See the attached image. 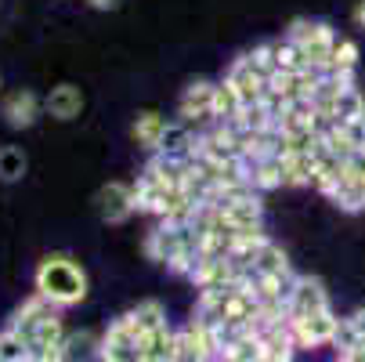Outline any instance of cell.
I'll return each mask as SVG.
<instances>
[{
  "instance_id": "cell-16",
  "label": "cell",
  "mask_w": 365,
  "mask_h": 362,
  "mask_svg": "<svg viewBox=\"0 0 365 362\" xmlns=\"http://www.w3.org/2000/svg\"><path fill=\"white\" fill-rule=\"evenodd\" d=\"M268 44H272V66H275V73L293 76V73L311 69V66H307V59H304V51H300L289 36H282V40H268Z\"/></svg>"
},
{
  "instance_id": "cell-12",
  "label": "cell",
  "mask_w": 365,
  "mask_h": 362,
  "mask_svg": "<svg viewBox=\"0 0 365 362\" xmlns=\"http://www.w3.org/2000/svg\"><path fill=\"white\" fill-rule=\"evenodd\" d=\"M43 109L55 116V120L69 124V120H76V116L83 113V91H80L76 84H58V87H51V94L43 98Z\"/></svg>"
},
{
  "instance_id": "cell-32",
  "label": "cell",
  "mask_w": 365,
  "mask_h": 362,
  "mask_svg": "<svg viewBox=\"0 0 365 362\" xmlns=\"http://www.w3.org/2000/svg\"><path fill=\"white\" fill-rule=\"evenodd\" d=\"M87 4H91L94 11H116V8L123 4V0H87Z\"/></svg>"
},
{
  "instance_id": "cell-6",
  "label": "cell",
  "mask_w": 365,
  "mask_h": 362,
  "mask_svg": "<svg viewBox=\"0 0 365 362\" xmlns=\"http://www.w3.org/2000/svg\"><path fill=\"white\" fill-rule=\"evenodd\" d=\"M94 203H98V214L106 218L109 225H123L138 211V206H134V185H127V181L101 185L98 196H94Z\"/></svg>"
},
{
  "instance_id": "cell-2",
  "label": "cell",
  "mask_w": 365,
  "mask_h": 362,
  "mask_svg": "<svg viewBox=\"0 0 365 362\" xmlns=\"http://www.w3.org/2000/svg\"><path fill=\"white\" fill-rule=\"evenodd\" d=\"M286 36L304 51V59H307V66H311V69L329 73L333 47H336V40H340V36L333 33V26H329V22H319V19H297V22H289Z\"/></svg>"
},
{
  "instance_id": "cell-5",
  "label": "cell",
  "mask_w": 365,
  "mask_h": 362,
  "mask_svg": "<svg viewBox=\"0 0 365 362\" xmlns=\"http://www.w3.org/2000/svg\"><path fill=\"white\" fill-rule=\"evenodd\" d=\"M289 326H293V337L300 348H322V344H333L340 319L333 316V308H322V312H307V316L289 319Z\"/></svg>"
},
{
  "instance_id": "cell-7",
  "label": "cell",
  "mask_w": 365,
  "mask_h": 362,
  "mask_svg": "<svg viewBox=\"0 0 365 362\" xmlns=\"http://www.w3.org/2000/svg\"><path fill=\"white\" fill-rule=\"evenodd\" d=\"M40 98L29 91V87H19V91H11L4 101H0V116H4V124L11 127V131H26V127H33L36 120H40Z\"/></svg>"
},
{
  "instance_id": "cell-13",
  "label": "cell",
  "mask_w": 365,
  "mask_h": 362,
  "mask_svg": "<svg viewBox=\"0 0 365 362\" xmlns=\"http://www.w3.org/2000/svg\"><path fill=\"white\" fill-rule=\"evenodd\" d=\"M123 319H127V326L134 330V337L141 341L145 333L167 326V308H163L160 301H141V304H134V308H130V312H127Z\"/></svg>"
},
{
  "instance_id": "cell-11",
  "label": "cell",
  "mask_w": 365,
  "mask_h": 362,
  "mask_svg": "<svg viewBox=\"0 0 365 362\" xmlns=\"http://www.w3.org/2000/svg\"><path fill=\"white\" fill-rule=\"evenodd\" d=\"M47 312H55V304H47L40 293H33L26 304H19L15 308V316H11V323H8V330L19 337V341H33V333H36V326H40V319L47 316Z\"/></svg>"
},
{
  "instance_id": "cell-36",
  "label": "cell",
  "mask_w": 365,
  "mask_h": 362,
  "mask_svg": "<svg viewBox=\"0 0 365 362\" xmlns=\"http://www.w3.org/2000/svg\"><path fill=\"white\" fill-rule=\"evenodd\" d=\"M336 362H347V358H340V355H336Z\"/></svg>"
},
{
  "instance_id": "cell-10",
  "label": "cell",
  "mask_w": 365,
  "mask_h": 362,
  "mask_svg": "<svg viewBox=\"0 0 365 362\" xmlns=\"http://www.w3.org/2000/svg\"><path fill=\"white\" fill-rule=\"evenodd\" d=\"M297 348H300V344H297L289 323H275V326L260 330V355L272 358V362H293Z\"/></svg>"
},
{
  "instance_id": "cell-29",
  "label": "cell",
  "mask_w": 365,
  "mask_h": 362,
  "mask_svg": "<svg viewBox=\"0 0 365 362\" xmlns=\"http://www.w3.org/2000/svg\"><path fill=\"white\" fill-rule=\"evenodd\" d=\"M29 362H69L66 341H62V344H47V348H33V351H29Z\"/></svg>"
},
{
  "instance_id": "cell-28",
  "label": "cell",
  "mask_w": 365,
  "mask_h": 362,
  "mask_svg": "<svg viewBox=\"0 0 365 362\" xmlns=\"http://www.w3.org/2000/svg\"><path fill=\"white\" fill-rule=\"evenodd\" d=\"M365 337L358 333V326H354V319H340V326H336V337H333V348H336V355H344V351H351L354 344H361Z\"/></svg>"
},
{
  "instance_id": "cell-27",
  "label": "cell",
  "mask_w": 365,
  "mask_h": 362,
  "mask_svg": "<svg viewBox=\"0 0 365 362\" xmlns=\"http://www.w3.org/2000/svg\"><path fill=\"white\" fill-rule=\"evenodd\" d=\"M354 66H358V44L340 36L333 47V59H329V73H354Z\"/></svg>"
},
{
  "instance_id": "cell-1",
  "label": "cell",
  "mask_w": 365,
  "mask_h": 362,
  "mask_svg": "<svg viewBox=\"0 0 365 362\" xmlns=\"http://www.w3.org/2000/svg\"><path fill=\"white\" fill-rule=\"evenodd\" d=\"M33 286H36V293L47 304L73 308V304H80L87 297V272L73 261L69 253H47L43 261L36 265Z\"/></svg>"
},
{
  "instance_id": "cell-34",
  "label": "cell",
  "mask_w": 365,
  "mask_h": 362,
  "mask_svg": "<svg viewBox=\"0 0 365 362\" xmlns=\"http://www.w3.org/2000/svg\"><path fill=\"white\" fill-rule=\"evenodd\" d=\"M351 319H354V326H358V333L365 337V308H358V312H354Z\"/></svg>"
},
{
  "instance_id": "cell-3",
  "label": "cell",
  "mask_w": 365,
  "mask_h": 362,
  "mask_svg": "<svg viewBox=\"0 0 365 362\" xmlns=\"http://www.w3.org/2000/svg\"><path fill=\"white\" fill-rule=\"evenodd\" d=\"M178 120L202 131L214 124V84L210 80H192L178 98Z\"/></svg>"
},
{
  "instance_id": "cell-33",
  "label": "cell",
  "mask_w": 365,
  "mask_h": 362,
  "mask_svg": "<svg viewBox=\"0 0 365 362\" xmlns=\"http://www.w3.org/2000/svg\"><path fill=\"white\" fill-rule=\"evenodd\" d=\"M351 22H354L358 29H365V0H358V4H354V11H351Z\"/></svg>"
},
{
  "instance_id": "cell-19",
  "label": "cell",
  "mask_w": 365,
  "mask_h": 362,
  "mask_svg": "<svg viewBox=\"0 0 365 362\" xmlns=\"http://www.w3.org/2000/svg\"><path fill=\"white\" fill-rule=\"evenodd\" d=\"M282 160V181L286 188H297V185H311V174H315V156L311 152H286Z\"/></svg>"
},
{
  "instance_id": "cell-4",
  "label": "cell",
  "mask_w": 365,
  "mask_h": 362,
  "mask_svg": "<svg viewBox=\"0 0 365 362\" xmlns=\"http://www.w3.org/2000/svg\"><path fill=\"white\" fill-rule=\"evenodd\" d=\"M188 236H192V225H174V221H160L148 236H145V253L152 257V261L160 265H174L181 250L188 246Z\"/></svg>"
},
{
  "instance_id": "cell-25",
  "label": "cell",
  "mask_w": 365,
  "mask_h": 362,
  "mask_svg": "<svg viewBox=\"0 0 365 362\" xmlns=\"http://www.w3.org/2000/svg\"><path fill=\"white\" fill-rule=\"evenodd\" d=\"M98 351H101V337H94V333H87V330L66 333V355H69V362H87V358L98 355Z\"/></svg>"
},
{
  "instance_id": "cell-14",
  "label": "cell",
  "mask_w": 365,
  "mask_h": 362,
  "mask_svg": "<svg viewBox=\"0 0 365 362\" xmlns=\"http://www.w3.org/2000/svg\"><path fill=\"white\" fill-rule=\"evenodd\" d=\"M155 152H163V156H170V160H192V152H195V127L174 120Z\"/></svg>"
},
{
  "instance_id": "cell-22",
  "label": "cell",
  "mask_w": 365,
  "mask_h": 362,
  "mask_svg": "<svg viewBox=\"0 0 365 362\" xmlns=\"http://www.w3.org/2000/svg\"><path fill=\"white\" fill-rule=\"evenodd\" d=\"M62 341H66V326H62V316H58V308H55V312H47L40 319V326H36V333L29 341V351L33 348H47V344H62Z\"/></svg>"
},
{
  "instance_id": "cell-21",
  "label": "cell",
  "mask_w": 365,
  "mask_h": 362,
  "mask_svg": "<svg viewBox=\"0 0 365 362\" xmlns=\"http://www.w3.org/2000/svg\"><path fill=\"white\" fill-rule=\"evenodd\" d=\"M253 272L257 276H275V272H289V257H286V250L279 246V243H264L260 246V253H257V261H253Z\"/></svg>"
},
{
  "instance_id": "cell-8",
  "label": "cell",
  "mask_w": 365,
  "mask_h": 362,
  "mask_svg": "<svg viewBox=\"0 0 365 362\" xmlns=\"http://www.w3.org/2000/svg\"><path fill=\"white\" fill-rule=\"evenodd\" d=\"M101 362H138V337L134 330L127 326V319L120 316L106 333H101V351H98Z\"/></svg>"
},
{
  "instance_id": "cell-30",
  "label": "cell",
  "mask_w": 365,
  "mask_h": 362,
  "mask_svg": "<svg viewBox=\"0 0 365 362\" xmlns=\"http://www.w3.org/2000/svg\"><path fill=\"white\" fill-rule=\"evenodd\" d=\"M340 127H344L347 141L354 145V152H358V149H365V116H358V120H347V124H340Z\"/></svg>"
},
{
  "instance_id": "cell-15",
  "label": "cell",
  "mask_w": 365,
  "mask_h": 362,
  "mask_svg": "<svg viewBox=\"0 0 365 362\" xmlns=\"http://www.w3.org/2000/svg\"><path fill=\"white\" fill-rule=\"evenodd\" d=\"M167 116L163 113H155V109H145V113H138V120H134V141L141 145V149H148V152H155L160 149V141H163V134H167Z\"/></svg>"
},
{
  "instance_id": "cell-9",
  "label": "cell",
  "mask_w": 365,
  "mask_h": 362,
  "mask_svg": "<svg viewBox=\"0 0 365 362\" xmlns=\"http://www.w3.org/2000/svg\"><path fill=\"white\" fill-rule=\"evenodd\" d=\"M322 308H329L326 286L315 276H297V286L289 293V319L307 316V312H322Z\"/></svg>"
},
{
  "instance_id": "cell-35",
  "label": "cell",
  "mask_w": 365,
  "mask_h": 362,
  "mask_svg": "<svg viewBox=\"0 0 365 362\" xmlns=\"http://www.w3.org/2000/svg\"><path fill=\"white\" fill-rule=\"evenodd\" d=\"M257 362H272V358H264V355H260V358H257Z\"/></svg>"
},
{
  "instance_id": "cell-31",
  "label": "cell",
  "mask_w": 365,
  "mask_h": 362,
  "mask_svg": "<svg viewBox=\"0 0 365 362\" xmlns=\"http://www.w3.org/2000/svg\"><path fill=\"white\" fill-rule=\"evenodd\" d=\"M347 174H354V178H365V149H358L354 156L347 160Z\"/></svg>"
},
{
  "instance_id": "cell-24",
  "label": "cell",
  "mask_w": 365,
  "mask_h": 362,
  "mask_svg": "<svg viewBox=\"0 0 365 362\" xmlns=\"http://www.w3.org/2000/svg\"><path fill=\"white\" fill-rule=\"evenodd\" d=\"M26 167H29V160H26V152L19 145H4V149H0V181H8V185L22 181Z\"/></svg>"
},
{
  "instance_id": "cell-26",
  "label": "cell",
  "mask_w": 365,
  "mask_h": 362,
  "mask_svg": "<svg viewBox=\"0 0 365 362\" xmlns=\"http://www.w3.org/2000/svg\"><path fill=\"white\" fill-rule=\"evenodd\" d=\"M358 116H365V94L351 84V87L340 94V101H336L333 124H347V120H358Z\"/></svg>"
},
{
  "instance_id": "cell-18",
  "label": "cell",
  "mask_w": 365,
  "mask_h": 362,
  "mask_svg": "<svg viewBox=\"0 0 365 362\" xmlns=\"http://www.w3.org/2000/svg\"><path fill=\"white\" fill-rule=\"evenodd\" d=\"M250 185L257 192H272V188H286L282 181V160L279 156H264L250 164Z\"/></svg>"
},
{
  "instance_id": "cell-20",
  "label": "cell",
  "mask_w": 365,
  "mask_h": 362,
  "mask_svg": "<svg viewBox=\"0 0 365 362\" xmlns=\"http://www.w3.org/2000/svg\"><path fill=\"white\" fill-rule=\"evenodd\" d=\"M239 113H242L239 91H235L228 80H217V84H214V120L232 124V120H239Z\"/></svg>"
},
{
  "instance_id": "cell-23",
  "label": "cell",
  "mask_w": 365,
  "mask_h": 362,
  "mask_svg": "<svg viewBox=\"0 0 365 362\" xmlns=\"http://www.w3.org/2000/svg\"><path fill=\"white\" fill-rule=\"evenodd\" d=\"M257 358H260V333H246L228 348H221L217 355V362H257Z\"/></svg>"
},
{
  "instance_id": "cell-17",
  "label": "cell",
  "mask_w": 365,
  "mask_h": 362,
  "mask_svg": "<svg viewBox=\"0 0 365 362\" xmlns=\"http://www.w3.org/2000/svg\"><path fill=\"white\" fill-rule=\"evenodd\" d=\"M340 211H347V214H358V211H365V178H354V174H347L344 171V178H340V185L333 188V196H329Z\"/></svg>"
}]
</instances>
